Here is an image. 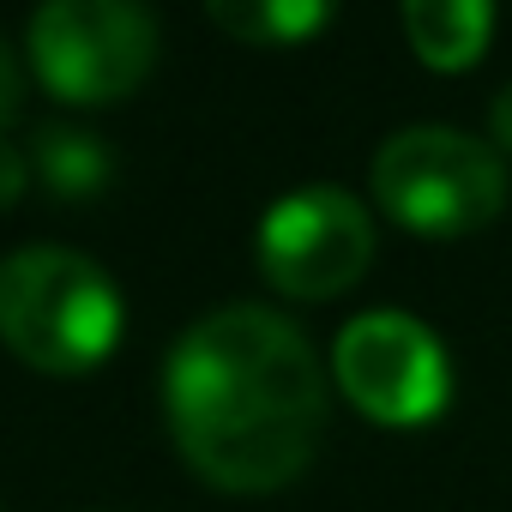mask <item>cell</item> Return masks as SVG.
Returning <instances> with one entry per match:
<instances>
[{"label":"cell","mask_w":512,"mask_h":512,"mask_svg":"<svg viewBox=\"0 0 512 512\" xmlns=\"http://www.w3.org/2000/svg\"><path fill=\"white\" fill-rule=\"evenodd\" d=\"M163 410L181 458L229 494L302 476L326 428V374L296 320L235 302L193 320L163 362Z\"/></svg>","instance_id":"1"},{"label":"cell","mask_w":512,"mask_h":512,"mask_svg":"<svg viewBox=\"0 0 512 512\" xmlns=\"http://www.w3.org/2000/svg\"><path fill=\"white\" fill-rule=\"evenodd\" d=\"M374 260V223L362 199L338 181H308L290 187L266 217H260V272L272 290L326 302L344 296Z\"/></svg>","instance_id":"6"},{"label":"cell","mask_w":512,"mask_h":512,"mask_svg":"<svg viewBox=\"0 0 512 512\" xmlns=\"http://www.w3.org/2000/svg\"><path fill=\"white\" fill-rule=\"evenodd\" d=\"M127 326L115 278L73 247H19L0 260V338L37 374L97 368Z\"/></svg>","instance_id":"2"},{"label":"cell","mask_w":512,"mask_h":512,"mask_svg":"<svg viewBox=\"0 0 512 512\" xmlns=\"http://www.w3.org/2000/svg\"><path fill=\"white\" fill-rule=\"evenodd\" d=\"M157 61V25L133 0H49L31 13V67L67 103H121Z\"/></svg>","instance_id":"4"},{"label":"cell","mask_w":512,"mask_h":512,"mask_svg":"<svg viewBox=\"0 0 512 512\" xmlns=\"http://www.w3.org/2000/svg\"><path fill=\"white\" fill-rule=\"evenodd\" d=\"M488 145L494 151H512V79L494 91V103H488Z\"/></svg>","instance_id":"11"},{"label":"cell","mask_w":512,"mask_h":512,"mask_svg":"<svg viewBox=\"0 0 512 512\" xmlns=\"http://www.w3.org/2000/svg\"><path fill=\"white\" fill-rule=\"evenodd\" d=\"M31 175L55 199H91V193H103V181L115 175V163H109V145L97 133H85V127H37Z\"/></svg>","instance_id":"8"},{"label":"cell","mask_w":512,"mask_h":512,"mask_svg":"<svg viewBox=\"0 0 512 512\" xmlns=\"http://www.w3.org/2000/svg\"><path fill=\"white\" fill-rule=\"evenodd\" d=\"M205 19L217 31H229L235 43H253V49H290L302 37H314L332 7L326 0H211Z\"/></svg>","instance_id":"9"},{"label":"cell","mask_w":512,"mask_h":512,"mask_svg":"<svg viewBox=\"0 0 512 512\" xmlns=\"http://www.w3.org/2000/svg\"><path fill=\"white\" fill-rule=\"evenodd\" d=\"M25 181H31V157H25L19 145L0 139V205H13V199L25 193Z\"/></svg>","instance_id":"10"},{"label":"cell","mask_w":512,"mask_h":512,"mask_svg":"<svg viewBox=\"0 0 512 512\" xmlns=\"http://www.w3.org/2000/svg\"><path fill=\"white\" fill-rule=\"evenodd\" d=\"M332 374L344 398L386 428H422L452 398L446 344L416 314H398V308L356 314L332 344Z\"/></svg>","instance_id":"5"},{"label":"cell","mask_w":512,"mask_h":512,"mask_svg":"<svg viewBox=\"0 0 512 512\" xmlns=\"http://www.w3.org/2000/svg\"><path fill=\"white\" fill-rule=\"evenodd\" d=\"M374 199L416 235H470L506 205V157L458 127H404L374 151Z\"/></svg>","instance_id":"3"},{"label":"cell","mask_w":512,"mask_h":512,"mask_svg":"<svg viewBox=\"0 0 512 512\" xmlns=\"http://www.w3.org/2000/svg\"><path fill=\"white\" fill-rule=\"evenodd\" d=\"M398 19H404L410 49L440 73L482 61V49L494 37V7H482V0H404Z\"/></svg>","instance_id":"7"},{"label":"cell","mask_w":512,"mask_h":512,"mask_svg":"<svg viewBox=\"0 0 512 512\" xmlns=\"http://www.w3.org/2000/svg\"><path fill=\"white\" fill-rule=\"evenodd\" d=\"M13 103H19V61H13L7 43H0V127L13 121Z\"/></svg>","instance_id":"12"}]
</instances>
